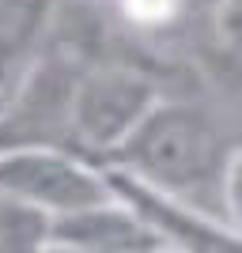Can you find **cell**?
Instances as JSON below:
<instances>
[{
	"label": "cell",
	"mask_w": 242,
	"mask_h": 253,
	"mask_svg": "<svg viewBox=\"0 0 242 253\" xmlns=\"http://www.w3.org/2000/svg\"><path fill=\"white\" fill-rule=\"evenodd\" d=\"M53 242L87 253H155V238L121 197L53 219Z\"/></svg>",
	"instance_id": "obj_4"
},
{
	"label": "cell",
	"mask_w": 242,
	"mask_h": 253,
	"mask_svg": "<svg viewBox=\"0 0 242 253\" xmlns=\"http://www.w3.org/2000/svg\"><path fill=\"white\" fill-rule=\"evenodd\" d=\"M53 219L0 197V253H49Z\"/></svg>",
	"instance_id": "obj_5"
},
{
	"label": "cell",
	"mask_w": 242,
	"mask_h": 253,
	"mask_svg": "<svg viewBox=\"0 0 242 253\" xmlns=\"http://www.w3.org/2000/svg\"><path fill=\"white\" fill-rule=\"evenodd\" d=\"M155 253H170V250H155Z\"/></svg>",
	"instance_id": "obj_6"
},
{
	"label": "cell",
	"mask_w": 242,
	"mask_h": 253,
	"mask_svg": "<svg viewBox=\"0 0 242 253\" xmlns=\"http://www.w3.org/2000/svg\"><path fill=\"white\" fill-rule=\"evenodd\" d=\"M163 91L167 76L144 53L114 45L91 57L76 76L72 106H68L72 148L95 163H106Z\"/></svg>",
	"instance_id": "obj_2"
},
{
	"label": "cell",
	"mask_w": 242,
	"mask_h": 253,
	"mask_svg": "<svg viewBox=\"0 0 242 253\" xmlns=\"http://www.w3.org/2000/svg\"><path fill=\"white\" fill-rule=\"evenodd\" d=\"M0 197L34 208L46 219H64L72 211L114 197L106 167L68 148H8L0 151Z\"/></svg>",
	"instance_id": "obj_3"
},
{
	"label": "cell",
	"mask_w": 242,
	"mask_h": 253,
	"mask_svg": "<svg viewBox=\"0 0 242 253\" xmlns=\"http://www.w3.org/2000/svg\"><path fill=\"white\" fill-rule=\"evenodd\" d=\"M110 174L239 227V125L231 98L174 87L102 163Z\"/></svg>",
	"instance_id": "obj_1"
}]
</instances>
